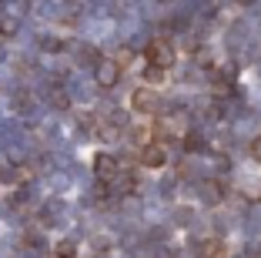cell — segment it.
<instances>
[{"mask_svg":"<svg viewBox=\"0 0 261 258\" xmlns=\"http://www.w3.org/2000/svg\"><path fill=\"white\" fill-rule=\"evenodd\" d=\"M144 61H147V67L168 71L171 64H174V51H171L168 40H151V44L144 47Z\"/></svg>","mask_w":261,"mask_h":258,"instance_id":"cell-1","label":"cell"},{"mask_svg":"<svg viewBox=\"0 0 261 258\" xmlns=\"http://www.w3.org/2000/svg\"><path fill=\"white\" fill-rule=\"evenodd\" d=\"M158 104H161V101H158V94H154L151 87H138V91L130 94V107L141 111V114H154V111H158Z\"/></svg>","mask_w":261,"mask_h":258,"instance_id":"cell-2","label":"cell"},{"mask_svg":"<svg viewBox=\"0 0 261 258\" xmlns=\"http://www.w3.org/2000/svg\"><path fill=\"white\" fill-rule=\"evenodd\" d=\"M141 165L144 168H164L168 165V151H164L161 141H151V145L141 148Z\"/></svg>","mask_w":261,"mask_h":258,"instance_id":"cell-3","label":"cell"},{"mask_svg":"<svg viewBox=\"0 0 261 258\" xmlns=\"http://www.w3.org/2000/svg\"><path fill=\"white\" fill-rule=\"evenodd\" d=\"M117 77H121V64L111 57V61H100L97 64V84H104V87H111V84H117Z\"/></svg>","mask_w":261,"mask_h":258,"instance_id":"cell-4","label":"cell"},{"mask_svg":"<svg viewBox=\"0 0 261 258\" xmlns=\"http://www.w3.org/2000/svg\"><path fill=\"white\" fill-rule=\"evenodd\" d=\"M94 168H97V175H100V178H114V171H117V161L111 158V154H97Z\"/></svg>","mask_w":261,"mask_h":258,"instance_id":"cell-5","label":"cell"},{"mask_svg":"<svg viewBox=\"0 0 261 258\" xmlns=\"http://www.w3.org/2000/svg\"><path fill=\"white\" fill-rule=\"evenodd\" d=\"M164 74H168V71H158V67H147V71H144L147 84H161V81H168V77H164Z\"/></svg>","mask_w":261,"mask_h":258,"instance_id":"cell-6","label":"cell"},{"mask_svg":"<svg viewBox=\"0 0 261 258\" xmlns=\"http://www.w3.org/2000/svg\"><path fill=\"white\" fill-rule=\"evenodd\" d=\"M74 251H77L74 242H61L57 245V258H74Z\"/></svg>","mask_w":261,"mask_h":258,"instance_id":"cell-7","label":"cell"},{"mask_svg":"<svg viewBox=\"0 0 261 258\" xmlns=\"http://www.w3.org/2000/svg\"><path fill=\"white\" fill-rule=\"evenodd\" d=\"M251 154L261 161V137H254V145H251Z\"/></svg>","mask_w":261,"mask_h":258,"instance_id":"cell-8","label":"cell"}]
</instances>
